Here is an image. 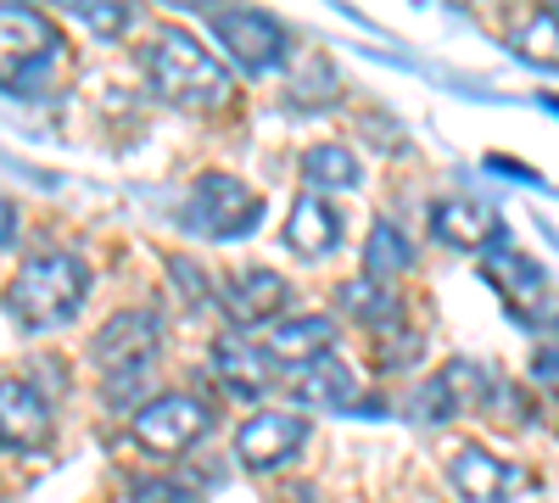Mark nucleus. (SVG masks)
Instances as JSON below:
<instances>
[{"mask_svg":"<svg viewBox=\"0 0 559 503\" xmlns=\"http://www.w3.org/2000/svg\"><path fill=\"white\" fill-rule=\"evenodd\" d=\"M140 68H146L152 89L168 101V107H185V112H213L229 101V73L213 51H202L197 34H185L174 23H163L146 51H140Z\"/></svg>","mask_w":559,"mask_h":503,"instance_id":"obj_1","label":"nucleus"},{"mask_svg":"<svg viewBox=\"0 0 559 503\" xmlns=\"http://www.w3.org/2000/svg\"><path fill=\"white\" fill-rule=\"evenodd\" d=\"M90 297V268L79 252H39L28 258L12 286H7V308L23 331H51V325H68V319L84 308Z\"/></svg>","mask_w":559,"mask_h":503,"instance_id":"obj_2","label":"nucleus"},{"mask_svg":"<svg viewBox=\"0 0 559 503\" xmlns=\"http://www.w3.org/2000/svg\"><path fill=\"white\" fill-rule=\"evenodd\" d=\"M157 347H163V319L157 313H118L112 325L96 331L90 342V358L102 363L107 375V403L112 408H140L146 403V386L157 375Z\"/></svg>","mask_w":559,"mask_h":503,"instance_id":"obj_3","label":"nucleus"},{"mask_svg":"<svg viewBox=\"0 0 559 503\" xmlns=\"http://www.w3.org/2000/svg\"><path fill=\"white\" fill-rule=\"evenodd\" d=\"M62 62L57 23L34 7H0V89H39Z\"/></svg>","mask_w":559,"mask_h":503,"instance_id":"obj_4","label":"nucleus"},{"mask_svg":"<svg viewBox=\"0 0 559 503\" xmlns=\"http://www.w3.org/2000/svg\"><path fill=\"white\" fill-rule=\"evenodd\" d=\"M263 218V202L258 191H247L241 179L229 173H202L191 196H185V224L207 241H236V236H252V224Z\"/></svg>","mask_w":559,"mask_h":503,"instance_id":"obj_5","label":"nucleus"},{"mask_svg":"<svg viewBox=\"0 0 559 503\" xmlns=\"http://www.w3.org/2000/svg\"><path fill=\"white\" fill-rule=\"evenodd\" d=\"M207 426H213V408L202 403V397H191V392H163V397H146L134 408V442L146 447V453H157V459H174V453H185V447H197L202 436H207Z\"/></svg>","mask_w":559,"mask_h":503,"instance_id":"obj_6","label":"nucleus"},{"mask_svg":"<svg viewBox=\"0 0 559 503\" xmlns=\"http://www.w3.org/2000/svg\"><path fill=\"white\" fill-rule=\"evenodd\" d=\"M213 34L247 73H274L292 57V34L269 12H213Z\"/></svg>","mask_w":559,"mask_h":503,"instance_id":"obj_7","label":"nucleus"},{"mask_svg":"<svg viewBox=\"0 0 559 503\" xmlns=\"http://www.w3.org/2000/svg\"><path fill=\"white\" fill-rule=\"evenodd\" d=\"M308 442V420L292 408H263L236 431V459L247 470H280L286 459H297V447Z\"/></svg>","mask_w":559,"mask_h":503,"instance_id":"obj_8","label":"nucleus"},{"mask_svg":"<svg viewBox=\"0 0 559 503\" xmlns=\"http://www.w3.org/2000/svg\"><path fill=\"white\" fill-rule=\"evenodd\" d=\"M51 431L57 420H51V403L39 397V386L23 375H0V442L17 453H34L51 442Z\"/></svg>","mask_w":559,"mask_h":503,"instance_id":"obj_9","label":"nucleus"},{"mask_svg":"<svg viewBox=\"0 0 559 503\" xmlns=\"http://www.w3.org/2000/svg\"><path fill=\"white\" fill-rule=\"evenodd\" d=\"M487 397H492L487 363H476V358H453V363H442V370L431 375V386L419 392V415H431V420L476 415V408H487Z\"/></svg>","mask_w":559,"mask_h":503,"instance_id":"obj_10","label":"nucleus"},{"mask_svg":"<svg viewBox=\"0 0 559 503\" xmlns=\"http://www.w3.org/2000/svg\"><path fill=\"white\" fill-rule=\"evenodd\" d=\"M448 481H453L459 503H515V492L526 487V476L515 465L492 459L487 447H453Z\"/></svg>","mask_w":559,"mask_h":503,"instance_id":"obj_11","label":"nucleus"},{"mask_svg":"<svg viewBox=\"0 0 559 503\" xmlns=\"http://www.w3.org/2000/svg\"><path fill=\"white\" fill-rule=\"evenodd\" d=\"M213 297H218V308L236 319V325H263V319H274L280 308L292 302V286L280 280V274H269V268H229Z\"/></svg>","mask_w":559,"mask_h":503,"instance_id":"obj_12","label":"nucleus"},{"mask_svg":"<svg viewBox=\"0 0 559 503\" xmlns=\"http://www.w3.org/2000/svg\"><path fill=\"white\" fill-rule=\"evenodd\" d=\"M213 375L229 397L241 403H258L269 386H274V358L263 347H252L247 336H218L213 342Z\"/></svg>","mask_w":559,"mask_h":503,"instance_id":"obj_13","label":"nucleus"},{"mask_svg":"<svg viewBox=\"0 0 559 503\" xmlns=\"http://www.w3.org/2000/svg\"><path fill=\"white\" fill-rule=\"evenodd\" d=\"M431 230H437L448 247L487 252V247L503 241V218H498V207H487V202H437Z\"/></svg>","mask_w":559,"mask_h":503,"instance_id":"obj_14","label":"nucleus"},{"mask_svg":"<svg viewBox=\"0 0 559 503\" xmlns=\"http://www.w3.org/2000/svg\"><path fill=\"white\" fill-rule=\"evenodd\" d=\"M286 247L297 258H324V252H336L342 247V213L324 202V196H297L292 218H286Z\"/></svg>","mask_w":559,"mask_h":503,"instance_id":"obj_15","label":"nucleus"},{"mask_svg":"<svg viewBox=\"0 0 559 503\" xmlns=\"http://www.w3.org/2000/svg\"><path fill=\"white\" fill-rule=\"evenodd\" d=\"M292 397L308 403V408H342V403L358 397V381L336 352H319V358H308V363L292 370Z\"/></svg>","mask_w":559,"mask_h":503,"instance_id":"obj_16","label":"nucleus"},{"mask_svg":"<svg viewBox=\"0 0 559 503\" xmlns=\"http://www.w3.org/2000/svg\"><path fill=\"white\" fill-rule=\"evenodd\" d=\"M336 347V319H324V313H302V319H286V325H274L269 336V358H292V370L319 352H331Z\"/></svg>","mask_w":559,"mask_h":503,"instance_id":"obj_17","label":"nucleus"},{"mask_svg":"<svg viewBox=\"0 0 559 503\" xmlns=\"http://www.w3.org/2000/svg\"><path fill=\"white\" fill-rule=\"evenodd\" d=\"M487 274H492V286L515 302L521 313H532V308L548 297L543 268H537L532 258H521V252H492V258H487Z\"/></svg>","mask_w":559,"mask_h":503,"instance_id":"obj_18","label":"nucleus"},{"mask_svg":"<svg viewBox=\"0 0 559 503\" xmlns=\"http://www.w3.org/2000/svg\"><path fill=\"white\" fill-rule=\"evenodd\" d=\"M336 302H342L347 319H358V325H381V331H392V325H397V313H403V302L392 297V286L364 280V274L336 291Z\"/></svg>","mask_w":559,"mask_h":503,"instance_id":"obj_19","label":"nucleus"},{"mask_svg":"<svg viewBox=\"0 0 559 503\" xmlns=\"http://www.w3.org/2000/svg\"><path fill=\"white\" fill-rule=\"evenodd\" d=\"M414 263V247L403 241V230L397 224H376L369 230V241H364V280H397V274Z\"/></svg>","mask_w":559,"mask_h":503,"instance_id":"obj_20","label":"nucleus"},{"mask_svg":"<svg viewBox=\"0 0 559 503\" xmlns=\"http://www.w3.org/2000/svg\"><path fill=\"white\" fill-rule=\"evenodd\" d=\"M302 179L313 185V196L319 191H353L358 185V157L347 146H313V152H302Z\"/></svg>","mask_w":559,"mask_h":503,"instance_id":"obj_21","label":"nucleus"},{"mask_svg":"<svg viewBox=\"0 0 559 503\" xmlns=\"http://www.w3.org/2000/svg\"><path fill=\"white\" fill-rule=\"evenodd\" d=\"M515 51L537 68H559V17L554 12H532L515 34Z\"/></svg>","mask_w":559,"mask_h":503,"instance_id":"obj_22","label":"nucleus"},{"mask_svg":"<svg viewBox=\"0 0 559 503\" xmlns=\"http://www.w3.org/2000/svg\"><path fill=\"white\" fill-rule=\"evenodd\" d=\"M73 17L90 23L96 34H123V28H129V7H102V0H79Z\"/></svg>","mask_w":559,"mask_h":503,"instance_id":"obj_23","label":"nucleus"},{"mask_svg":"<svg viewBox=\"0 0 559 503\" xmlns=\"http://www.w3.org/2000/svg\"><path fill=\"white\" fill-rule=\"evenodd\" d=\"M129 503H197V492L179 481H129Z\"/></svg>","mask_w":559,"mask_h":503,"instance_id":"obj_24","label":"nucleus"},{"mask_svg":"<svg viewBox=\"0 0 559 503\" xmlns=\"http://www.w3.org/2000/svg\"><path fill=\"white\" fill-rule=\"evenodd\" d=\"M174 280L185 286V297H191V302H207L213 297V286L197 274V263H185V258H174Z\"/></svg>","mask_w":559,"mask_h":503,"instance_id":"obj_25","label":"nucleus"},{"mask_svg":"<svg viewBox=\"0 0 559 503\" xmlns=\"http://www.w3.org/2000/svg\"><path fill=\"white\" fill-rule=\"evenodd\" d=\"M532 375H537L548 392H559V347H543V352L532 358Z\"/></svg>","mask_w":559,"mask_h":503,"instance_id":"obj_26","label":"nucleus"},{"mask_svg":"<svg viewBox=\"0 0 559 503\" xmlns=\"http://www.w3.org/2000/svg\"><path fill=\"white\" fill-rule=\"evenodd\" d=\"M12 236H17V207L0 196V247H12Z\"/></svg>","mask_w":559,"mask_h":503,"instance_id":"obj_27","label":"nucleus"},{"mask_svg":"<svg viewBox=\"0 0 559 503\" xmlns=\"http://www.w3.org/2000/svg\"><path fill=\"white\" fill-rule=\"evenodd\" d=\"M554 17H559V12H554Z\"/></svg>","mask_w":559,"mask_h":503,"instance_id":"obj_28","label":"nucleus"}]
</instances>
